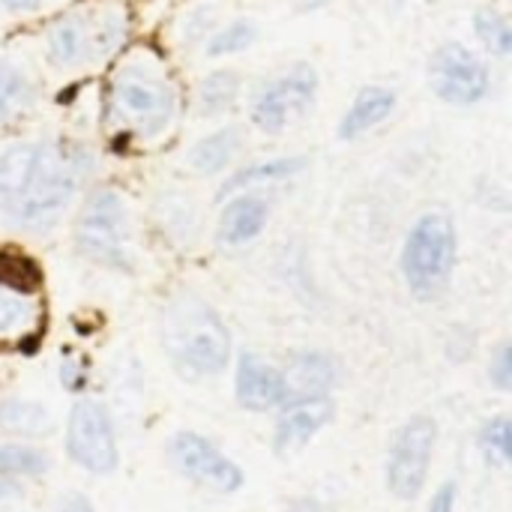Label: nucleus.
I'll return each instance as SVG.
<instances>
[{
	"label": "nucleus",
	"mask_w": 512,
	"mask_h": 512,
	"mask_svg": "<svg viewBox=\"0 0 512 512\" xmlns=\"http://www.w3.org/2000/svg\"><path fill=\"white\" fill-rule=\"evenodd\" d=\"M183 111L180 81L168 57L150 45H126L111 63L102 90V129L123 150H153L165 144Z\"/></svg>",
	"instance_id": "nucleus-1"
},
{
	"label": "nucleus",
	"mask_w": 512,
	"mask_h": 512,
	"mask_svg": "<svg viewBox=\"0 0 512 512\" xmlns=\"http://www.w3.org/2000/svg\"><path fill=\"white\" fill-rule=\"evenodd\" d=\"M129 45V9L117 0H84L60 12L42 33V54L54 72L108 66Z\"/></svg>",
	"instance_id": "nucleus-2"
},
{
	"label": "nucleus",
	"mask_w": 512,
	"mask_h": 512,
	"mask_svg": "<svg viewBox=\"0 0 512 512\" xmlns=\"http://www.w3.org/2000/svg\"><path fill=\"white\" fill-rule=\"evenodd\" d=\"M90 168H93V159L87 147L75 141H54V138L36 141L33 168H30L21 198L12 207L9 225L30 231V234L51 231L72 207Z\"/></svg>",
	"instance_id": "nucleus-3"
},
{
	"label": "nucleus",
	"mask_w": 512,
	"mask_h": 512,
	"mask_svg": "<svg viewBox=\"0 0 512 512\" xmlns=\"http://www.w3.org/2000/svg\"><path fill=\"white\" fill-rule=\"evenodd\" d=\"M162 345L174 369L189 381L216 378L231 360V333L219 312L195 297L174 294L162 309Z\"/></svg>",
	"instance_id": "nucleus-4"
},
{
	"label": "nucleus",
	"mask_w": 512,
	"mask_h": 512,
	"mask_svg": "<svg viewBox=\"0 0 512 512\" xmlns=\"http://www.w3.org/2000/svg\"><path fill=\"white\" fill-rule=\"evenodd\" d=\"M75 249L108 270H129L135 261L132 213L126 195L114 186L93 189L75 216Z\"/></svg>",
	"instance_id": "nucleus-5"
},
{
	"label": "nucleus",
	"mask_w": 512,
	"mask_h": 512,
	"mask_svg": "<svg viewBox=\"0 0 512 512\" xmlns=\"http://www.w3.org/2000/svg\"><path fill=\"white\" fill-rule=\"evenodd\" d=\"M459 255L456 225L447 213H423L402 246V276L417 300H435L450 285Z\"/></svg>",
	"instance_id": "nucleus-6"
},
{
	"label": "nucleus",
	"mask_w": 512,
	"mask_h": 512,
	"mask_svg": "<svg viewBox=\"0 0 512 512\" xmlns=\"http://www.w3.org/2000/svg\"><path fill=\"white\" fill-rule=\"evenodd\" d=\"M42 330L45 297L39 264L18 249H0V348H27Z\"/></svg>",
	"instance_id": "nucleus-7"
},
{
	"label": "nucleus",
	"mask_w": 512,
	"mask_h": 512,
	"mask_svg": "<svg viewBox=\"0 0 512 512\" xmlns=\"http://www.w3.org/2000/svg\"><path fill=\"white\" fill-rule=\"evenodd\" d=\"M318 90H321V78L315 66L306 60L291 63L288 69L276 72L255 90L249 105L252 126L264 135H282L294 120L312 111Z\"/></svg>",
	"instance_id": "nucleus-8"
},
{
	"label": "nucleus",
	"mask_w": 512,
	"mask_h": 512,
	"mask_svg": "<svg viewBox=\"0 0 512 512\" xmlns=\"http://www.w3.org/2000/svg\"><path fill=\"white\" fill-rule=\"evenodd\" d=\"M429 87L444 105L471 108L492 93V69L465 42H444L429 60Z\"/></svg>",
	"instance_id": "nucleus-9"
},
{
	"label": "nucleus",
	"mask_w": 512,
	"mask_h": 512,
	"mask_svg": "<svg viewBox=\"0 0 512 512\" xmlns=\"http://www.w3.org/2000/svg\"><path fill=\"white\" fill-rule=\"evenodd\" d=\"M66 456L87 474H111L120 462L108 408L99 399H78L66 420Z\"/></svg>",
	"instance_id": "nucleus-10"
},
{
	"label": "nucleus",
	"mask_w": 512,
	"mask_h": 512,
	"mask_svg": "<svg viewBox=\"0 0 512 512\" xmlns=\"http://www.w3.org/2000/svg\"><path fill=\"white\" fill-rule=\"evenodd\" d=\"M438 441V426L432 417H411L393 438L390 453H387V489L399 501H414L420 498L429 468H432V453Z\"/></svg>",
	"instance_id": "nucleus-11"
},
{
	"label": "nucleus",
	"mask_w": 512,
	"mask_h": 512,
	"mask_svg": "<svg viewBox=\"0 0 512 512\" xmlns=\"http://www.w3.org/2000/svg\"><path fill=\"white\" fill-rule=\"evenodd\" d=\"M168 462L174 465L177 474H183L195 486H204V489L219 492V495H231V492L243 489V483H246L240 465L195 432L171 435Z\"/></svg>",
	"instance_id": "nucleus-12"
},
{
	"label": "nucleus",
	"mask_w": 512,
	"mask_h": 512,
	"mask_svg": "<svg viewBox=\"0 0 512 512\" xmlns=\"http://www.w3.org/2000/svg\"><path fill=\"white\" fill-rule=\"evenodd\" d=\"M276 429H273V450L276 456H294L300 453L330 420H333V402L330 396L315 399H291L276 408Z\"/></svg>",
	"instance_id": "nucleus-13"
},
{
	"label": "nucleus",
	"mask_w": 512,
	"mask_h": 512,
	"mask_svg": "<svg viewBox=\"0 0 512 512\" xmlns=\"http://www.w3.org/2000/svg\"><path fill=\"white\" fill-rule=\"evenodd\" d=\"M234 396L240 408L246 411H255V414L276 411L285 402L282 372L270 366L267 360H261L258 354L243 351L237 360V372H234Z\"/></svg>",
	"instance_id": "nucleus-14"
},
{
	"label": "nucleus",
	"mask_w": 512,
	"mask_h": 512,
	"mask_svg": "<svg viewBox=\"0 0 512 512\" xmlns=\"http://www.w3.org/2000/svg\"><path fill=\"white\" fill-rule=\"evenodd\" d=\"M279 372H282L285 402L330 396L333 387L339 384V363L327 351H300Z\"/></svg>",
	"instance_id": "nucleus-15"
},
{
	"label": "nucleus",
	"mask_w": 512,
	"mask_h": 512,
	"mask_svg": "<svg viewBox=\"0 0 512 512\" xmlns=\"http://www.w3.org/2000/svg\"><path fill=\"white\" fill-rule=\"evenodd\" d=\"M270 222V201L258 192H243V195H231L228 204L219 213L216 222V240L222 246L240 249L252 240H258L264 234Z\"/></svg>",
	"instance_id": "nucleus-16"
},
{
	"label": "nucleus",
	"mask_w": 512,
	"mask_h": 512,
	"mask_svg": "<svg viewBox=\"0 0 512 512\" xmlns=\"http://www.w3.org/2000/svg\"><path fill=\"white\" fill-rule=\"evenodd\" d=\"M396 102H399V96H396L393 87H387V84H366V87L351 99L348 111L342 114L336 135H339L342 141H357V138L369 135L372 129H378L384 120L393 117Z\"/></svg>",
	"instance_id": "nucleus-17"
},
{
	"label": "nucleus",
	"mask_w": 512,
	"mask_h": 512,
	"mask_svg": "<svg viewBox=\"0 0 512 512\" xmlns=\"http://www.w3.org/2000/svg\"><path fill=\"white\" fill-rule=\"evenodd\" d=\"M36 102H39V87L33 72L21 60L0 54V129L27 120Z\"/></svg>",
	"instance_id": "nucleus-18"
},
{
	"label": "nucleus",
	"mask_w": 512,
	"mask_h": 512,
	"mask_svg": "<svg viewBox=\"0 0 512 512\" xmlns=\"http://www.w3.org/2000/svg\"><path fill=\"white\" fill-rule=\"evenodd\" d=\"M306 159L303 156H276V159H261L252 162L246 168H237L234 174H228L219 186V198H231V195H243V192H258L267 186H279L294 180L297 174H303Z\"/></svg>",
	"instance_id": "nucleus-19"
},
{
	"label": "nucleus",
	"mask_w": 512,
	"mask_h": 512,
	"mask_svg": "<svg viewBox=\"0 0 512 512\" xmlns=\"http://www.w3.org/2000/svg\"><path fill=\"white\" fill-rule=\"evenodd\" d=\"M36 156V141H12L0 147V225H9L12 207L24 192Z\"/></svg>",
	"instance_id": "nucleus-20"
},
{
	"label": "nucleus",
	"mask_w": 512,
	"mask_h": 512,
	"mask_svg": "<svg viewBox=\"0 0 512 512\" xmlns=\"http://www.w3.org/2000/svg\"><path fill=\"white\" fill-rule=\"evenodd\" d=\"M243 141H246V135H243V129L240 126H219L216 132H210V135H204L195 147H192V153H189V162H192V168L198 171V174H204V177H216V174H222V171H228L231 168V162L240 156V150H243Z\"/></svg>",
	"instance_id": "nucleus-21"
},
{
	"label": "nucleus",
	"mask_w": 512,
	"mask_h": 512,
	"mask_svg": "<svg viewBox=\"0 0 512 512\" xmlns=\"http://www.w3.org/2000/svg\"><path fill=\"white\" fill-rule=\"evenodd\" d=\"M54 420L42 402L9 396L0 402V432L12 438H45L51 432Z\"/></svg>",
	"instance_id": "nucleus-22"
},
{
	"label": "nucleus",
	"mask_w": 512,
	"mask_h": 512,
	"mask_svg": "<svg viewBox=\"0 0 512 512\" xmlns=\"http://www.w3.org/2000/svg\"><path fill=\"white\" fill-rule=\"evenodd\" d=\"M243 93V78L234 69H213L195 87V108L201 117H219L237 105Z\"/></svg>",
	"instance_id": "nucleus-23"
},
{
	"label": "nucleus",
	"mask_w": 512,
	"mask_h": 512,
	"mask_svg": "<svg viewBox=\"0 0 512 512\" xmlns=\"http://www.w3.org/2000/svg\"><path fill=\"white\" fill-rule=\"evenodd\" d=\"M258 42V24L252 18H231L222 27H213V33L204 39V54L210 60L234 57L249 51Z\"/></svg>",
	"instance_id": "nucleus-24"
},
{
	"label": "nucleus",
	"mask_w": 512,
	"mask_h": 512,
	"mask_svg": "<svg viewBox=\"0 0 512 512\" xmlns=\"http://www.w3.org/2000/svg\"><path fill=\"white\" fill-rule=\"evenodd\" d=\"M48 471V456L27 441H0V474L12 480H36Z\"/></svg>",
	"instance_id": "nucleus-25"
},
{
	"label": "nucleus",
	"mask_w": 512,
	"mask_h": 512,
	"mask_svg": "<svg viewBox=\"0 0 512 512\" xmlns=\"http://www.w3.org/2000/svg\"><path fill=\"white\" fill-rule=\"evenodd\" d=\"M474 33L492 57L507 60L512 54V24L504 12L492 6H480L474 12Z\"/></svg>",
	"instance_id": "nucleus-26"
},
{
	"label": "nucleus",
	"mask_w": 512,
	"mask_h": 512,
	"mask_svg": "<svg viewBox=\"0 0 512 512\" xmlns=\"http://www.w3.org/2000/svg\"><path fill=\"white\" fill-rule=\"evenodd\" d=\"M480 447L486 453L489 462L495 465H507L512 456V423L507 417H495L483 426L480 432Z\"/></svg>",
	"instance_id": "nucleus-27"
},
{
	"label": "nucleus",
	"mask_w": 512,
	"mask_h": 512,
	"mask_svg": "<svg viewBox=\"0 0 512 512\" xmlns=\"http://www.w3.org/2000/svg\"><path fill=\"white\" fill-rule=\"evenodd\" d=\"M57 375H60V384H63L69 393H81V390L87 387V366H84V360H81L78 354H66V357L60 360Z\"/></svg>",
	"instance_id": "nucleus-28"
},
{
	"label": "nucleus",
	"mask_w": 512,
	"mask_h": 512,
	"mask_svg": "<svg viewBox=\"0 0 512 512\" xmlns=\"http://www.w3.org/2000/svg\"><path fill=\"white\" fill-rule=\"evenodd\" d=\"M489 381H492L501 393H507L512 387V351L507 342L495 351V357H492V363H489Z\"/></svg>",
	"instance_id": "nucleus-29"
},
{
	"label": "nucleus",
	"mask_w": 512,
	"mask_h": 512,
	"mask_svg": "<svg viewBox=\"0 0 512 512\" xmlns=\"http://www.w3.org/2000/svg\"><path fill=\"white\" fill-rule=\"evenodd\" d=\"M21 498H24L21 483H18V480H12V477H3V474H0V512H6L9 507H15Z\"/></svg>",
	"instance_id": "nucleus-30"
},
{
	"label": "nucleus",
	"mask_w": 512,
	"mask_h": 512,
	"mask_svg": "<svg viewBox=\"0 0 512 512\" xmlns=\"http://www.w3.org/2000/svg\"><path fill=\"white\" fill-rule=\"evenodd\" d=\"M51 0H0V9L9 15H33L42 12Z\"/></svg>",
	"instance_id": "nucleus-31"
},
{
	"label": "nucleus",
	"mask_w": 512,
	"mask_h": 512,
	"mask_svg": "<svg viewBox=\"0 0 512 512\" xmlns=\"http://www.w3.org/2000/svg\"><path fill=\"white\" fill-rule=\"evenodd\" d=\"M60 512H96V510H93V504H90L84 495H66V498L60 501Z\"/></svg>",
	"instance_id": "nucleus-32"
},
{
	"label": "nucleus",
	"mask_w": 512,
	"mask_h": 512,
	"mask_svg": "<svg viewBox=\"0 0 512 512\" xmlns=\"http://www.w3.org/2000/svg\"><path fill=\"white\" fill-rule=\"evenodd\" d=\"M285 512H324L321 507V501H315V498H297V501H291Z\"/></svg>",
	"instance_id": "nucleus-33"
},
{
	"label": "nucleus",
	"mask_w": 512,
	"mask_h": 512,
	"mask_svg": "<svg viewBox=\"0 0 512 512\" xmlns=\"http://www.w3.org/2000/svg\"><path fill=\"white\" fill-rule=\"evenodd\" d=\"M321 6H327V0H291V9H294V12H300V15L318 12Z\"/></svg>",
	"instance_id": "nucleus-34"
}]
</instances>
